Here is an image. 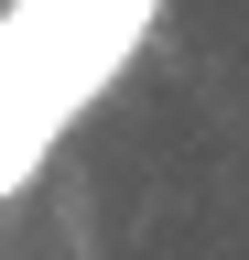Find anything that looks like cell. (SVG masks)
<instances>
[{"mask_svg": "<svg viewBox=\"0 0 249 260\" xmlns=\"http://www.w3.org/2000/svg\"><path fill=\"white\" fill-rule=\"evenodd\" d=\"M163 0H11L0 11V195L44 184L65 130L152 44Z\"/></svg>", "mask_w": 249, "mask_h": 260, "instance_id": "cell-1", "label": "cell"}]
</instances>
